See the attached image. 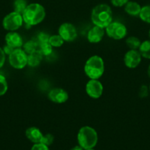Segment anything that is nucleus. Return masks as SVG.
<instances>
[{
    "label": "nucleus",
    "instance_id": "f8f14e48",
    "mask_svg": "<svg viewBox=\"0 0 150 150\" xmlns=\"http://www.w3.org/2000/svg\"><path fill=\"white\" fill-rule=\"evenodd\" d=\"M6 44L10 47L16 48H21L23 46V40L19 33L15 32H10L5 36Z\"/></svg>",
    "mask_w": 150,
    "mask_h": 150
},
{
    "label": "nucleus",
    "instance_id": "4468645a",
    "mask_svg": "<svg viewBox=\"0 0 150 150\" xmlns=\"http://www.w3.org/2000/svg\"><path fill=\"white\" fill-rule=\"evenodd\" d=\"M25 135L26 139L34 144L41 143V139L44 136L41 130L36 127H30L26 129Z\"/></svg>",
    "mask_w": 150,
    "mask_h": 150
},
{
    "label": "nucleus",
    "instance_id": "393cba45",
    "mask_svg": "<svg viewBox=\"0 0 150 150\" xmlns=\"http://www.w3.org/2000/svg\"><path fill=\"white\" fill-rule=\"evenodd\" d=\"M53 142H54V136H53V135L50 134V133H47V134L43 136L41 143L49 146L52 144Z\"/></svg>",
    "mask_w": 150,
    "mask_h": 150
},
{
    "label": "nucleus",
    "instance_id": "c85d7f7f",
    "mask_svg": "<svg viewBox=\"0 0 150 150\" xmlns=\"http://www.w3.org/2000/svg\"><path fill=\"white\" fill-rule=\"evenodd\" d=\"M31 150H49V149L48 146H46V145L41 143H38L34 144Z\"/></svg>",
    "mask_w": 150,
    "mask_h": 150
},
{
    "label": "nucleus",
    "instance_id": "6e6552de",
    "mask_svg": "<svg viewBox=\"0 0 150 150\" xmlns=\"http://www.w3.org/2000/svg\"><path fill=\"white\" fill-rule=\"evenodd\" d=\"M58 35L66 42H72L77 37L76 27L72 23H63L59 27Z\"/></svg>",
    "mask_w": 150,
    "mask_h": 150
},
{
    "label": "nucleus",
    "instance_id": "a211bd4d",
    "mask_svg": "<svg viewBox=\"0 0 150 150\" xmlns=\"http://www.w3.org/2000/svg\"><path fill=\"white\" fill-rule=\"evenodd\" d=\"M138 51L141 54V57L147 59H150V40L141 42L138 48Z\"/></svg>",
    "mask_w": 150,
    "mask_h": 150
},
{
    "label": "nucleus",
    "instance_id": "f3484780",
    "mask_svg": "<svg viewBox=\"0 0 150 150\" xmlns=\"http://www.w3.org/2000/svg\"><path fill=\"white\" fill-rule=\"evenodd\" d=\"M38 45L39 44H38V42L37 41V40L32 39L27 41L26 42H25L22 47H23V50L25 51V53L27 55H29V54L38 51Z\"/></svg>",
    "mask_w": 150,
    "mask_h": 150
},
{
    "label": "nucleus",
    "instance_id": "c9c22d12",
    "mask_svg": "<svg viewBox=\"0 0 150 150\" xmlns=\"http://www.w3.org/2000/svg\"><path fill=\"white\" fill-rule=\"evenodd\" d=\"M149 93H150V85H149Z\"/></svg>",
    "mask_w": 150,
    "mask_h": 150
},
{
    "label": "nucleus",
    "instance_id": "f704fd0d",
    "mask_svg": "<svg viewBox=\"0 0 150 150\" xmlns=\"http://www.w3.org/2000/svg\"><path fill=\"white\" fill-rule=\"evenodd\" d=\"M85 150H94V149H85Z\"/></svg>",
    "mask_w": 150,
    "mask_h": 150
},
{
    "label": "nucleus",
    "instance_id": "f03ea898",
    "mask_svg": "<svg viewBox=\"0 0 150 150\" xmlns=\"http://www.w3.org/2000/svg\"><path fill=\"white\" fill-rule=\"evenodd\" d=\"M91 21L95 26L99 27H107L113 20L112 10L106 4H100L94 7L91 12Z\"/></svg>",
    "mask_w": 150,
    "mask_h": 150
},
{
    "label": "nucleus",
    "instance_id": "7ed1b4c3",
    "mask_svg": "<svg viewBox=\"0 0 150 150\" xmlns=\"http://www.w3.org/2000/svg\"><path fill=\"white\" fill-rule=\"evenodd\" d=\"M85 75L90 79H99L104 72V63L99 56L94 55L90 57L84 66Z\"/></svg>",
    "mask_w": 150,
    "mask_h": 150
},
{
    "label": "nucleus",
    "instance_id": "bb28decb",
    "mask_svg": "<svg viewBox=\"0 0 150 150\" xmlns=\"http://www.w3.org/2000/svg\"><path fill=\"white\" fill-rule=\"evenodd\" d=\"M149 92V89L147 87V86H145V85H143L141 86V89H140L139 91V95L141 98H144L148 96Z\"/></svg>",
    "mask_w": 150,
    "mask_h": 150
},
{
    "label": "nucleus",
    "instance_id": "412c9836",
    "mask_svg": "<svg viewBox=\"0 0 150 150\" xmlns=\"http://www.w3.org/2000/svg\"><path fill=\"white\" fill-rule=\"evenodd\" d=\"M52 48L49 42H43V43H39L38 45V51L41 52L43 56H49L52 52Z\"/></svg>",
    "mask_w": 150,
    "mask_h": 150
},
{
    "label": "nucleus",
    "instance_id": "7c9ffc66",
    "mask_svg": "<svg viewBox=\"0 0 150 150\" xmlns=\"http://www.w3.org/2000/svg\"><path fill=\"white\" fill-rule=\"evenodd\" d=\"M13 50H14V48H12V47H10V45H7V44H6L5 46L3 48V51H4V54H7V55H10V54L13 52Z\"/></svg>",
    "mask_w": 150,
    "mask_h": 150
},
{
    "label": "nucleus",
    "instance_id": "c756f323",
    "mask_svg": "<svg viewBox=\"0 0 150 150\" xmlns=\"http://www.w3.org/2000/svg\"><path fill=\"white\" fill-rule=\"evenodd\" d=\"M5 62V54L1 48H0V68L2 67Z\"/></svg>",
    "mask_w": 150,
    "mask_h": 150
},
{
    "label": "nucleus",
    "instance_id": "0eeeda50",
    "mask_svg": "<svg viewBox=\"0 0 150 150\" xmlns=\"http://www.w3.org/2000/svg\"><path fill=\"white\" fill-rule=\"evenodd\" d=\"M105 32L107 36L112 39L121 40L126 37L127 29L122 23L118 21H112L105 28Z\"/></svg>",
    "mask_w": 150,
    "mask_h": 150
},
{
    "label": "nucleus",
    "instance_id": "2eb2a0df",
    "mask_svg": "<svg viewBox=\"0 0 150 150\" xmlns=\"http://www.w3.org/2000/svg\"><path fill=\"white\" fill-rule=\"evenodd\" d=\"M141 10V6L136 1H128L124 7V10L131 16H138Z\"/></svg>",
    "mask_w": 150,
    "mask_h": 150
},
{
    "label": "nucleus",
    "instance_id": "423d86ee",
    "mask_svg": "<svg viewBox=\"0 0 150 150\" xmlns=\"http://www.w3.org/2000/svg\"><path fill=\"white\" fill-rule=\"evenodd\" d=\"M23 22L22 15L13 11L4 18L2 21V26L6 30L14 32L22 26Z\"/></svg>",
    "mask_w": 150,
    "mask_h": 150
},
{
    "label": "nucleus",
    "instance_id": "6ab92c4d",
    "mask_svg": "<svg viewBox=\"0 0 150 150\" xmlns=\"http://www.w3.org/2000/svg\"><path fill=\"white\" fill-rule=\"evenodd\" d=\"M126 44L128 46V48H130L131 50H137L139 48L141 42L138 38L132 36L126 38Z\"/></svg>",
    "mask_w": 150,
    "mask_h": 150
},
{
    "label": "nucleus",
    "instance_id": "473e14b6",
    "mask_svg": "<svg viewBox=\"0 0 150 150\" xmlns=\"http://www.w3.org/2000/svg\"><path fill=\"white\" fill-rule=\"evenodd\" d=\"M147 74H148V76L150 78V64L148 67V70H147Z\"/></svg>",
    "mask_w": 150,
    "mask_h": 150
},
{
    "label": "nucleus",
    "instance_id": "9d476101",
    "mask_svg": "<svg viewBox=\"0 0 150 150\" xmlns=\"http://www.w3.org/2000/svg\"><path fill=\"white\" fill-rule=\"evenodd\" d=\"M141 54L138 50H129L125 54L124 62L128 68L134 69L138 67L141 62Z\"/></svg>",
    "mask_w": 150,
    "mask_h": 150
},
{
    "label": "nucleus",
    "instance_id": "ddd939ff",
    "mask_svg": "<svg viewBox=\"0 0 150 150\" xmlns=\"http://www.w3.org/2000/svg\"><path fill=\"white\" fill-rule=\"evenodd\" d=\"M104 35V30L103 28L98 26H93L87 34L88 40L91 43H98L102 40Z\"/></svg>",
    "mask_w": 150,
    "mask_h": 150
},
{
    "label": "nucleus",
    "instance_id": "b1692460",
    "mask_svg": "<svg viewBox=\"0 0 150 150\" xmlns=\"http://www.w3.org/2000/svg\"><path fill=\"white\" fill-rule=\"evenodd\" d=\"M8 89L6 78L2 75H0V96H2L7 92Z\"/></svg>",
    "mask_w": 150,
    "mask_h": 150
},
{
    "label": "nucleus",
    "instance_id": "9b49d317",
    "mask_svg": "<svg viewBox=\"0 0 150 150\" xmlns=\"http://www.w3.org/2000/svg\"><path fill=\"white\" fill-rule=\"evenodd\" d=\"M48 98L51 102L62 104L69 100V94L65 89L61 88H54L49 92Z\"/></svg>",
    "mask_w": 150,
    "mask_h": 150
},
{
    "label": "nucleus",
    "instance_id": "20e7f679",
    "mask_svg": "<svg viewBox=\"0 0 150 150\" xmlns=\"http://www.w3.org/2000/svg\"><path fill=\"white\" fill-rule=\"evenodd\" d=\"M77 141L79 146L84 150L93 149L98 142V135L93 127L84 126L78 132Z\"/></svg>",
    "mask_w": 150,
    "mask_h": 150
},
{
    "label": "nucleus",
    "instance_id": "4be33fe9",
    "mask_svg": "<svg viewBox=\"0 0 150 150\" xmlns=\"http://www.w3.org/2000/svg\"><path fill=\"white\" fill-rule=\"evenodd\" d=\"M27 5L26 0H15L14 4H13L14 11L22 15Z\"/></svg>",
    "mask_w": 150,
    "mask_h": 150
},
{
    "label": "nucleus",
    "instance_id": "1a4fd4ad",
    "mask_svg": "<svg viewBox=\"0 0 150 150\" xmlns=\"http://www.w3.org/2000/svg\"><path fill=\"white\" fill-rule=\"evenodd\" d=\"M85 91L90 98L98 99L103 93V86L99 79H90L86 83Z\"/></svg>",
    "mask_w": 150,
    "mask_h": 150
},
{
    "label": "nucleus",
    "instance_id": "dca6fc26",
    "mask_svg": "<svg viewBox=\"0 0 150 150\" xmlns=\"http://www.w3.org/2000/svg\"><path fill=\"white\" fill-rule=\"evenodd\" d=\"M44 56L41 54V52L38 51H35L32 54L28 55V60H27V65L29 67H35L39 65L40 63L41 62L43 59Z\"/></svg>",
    "mask_w": 150,
    "mask_h": 150
},
{
    "label": "nucleus",
    "instance_id": "a878e982",
    "mask_svg": "<svg viewBox=\"0 0 150 150\" xmlns=\"http://www.w3.org/2000/svg\"><path fill=\"white\" fill-rule=\"evenodd\" d=\"M50 35L49 34L46 33V32H40L37 36L36 40L39 43H43V42H49V40Z\"/></svg>",
    "mask_w": 150,
    "mask_h": 150
},
{
    "label": "nucleus",
    "instance_id": "aec40b11",
    "mask_svg": "<svg viewBox=\"0 0 150 150\" xmlns=\"http://www.w3.org/2000/svg\"><path fill=\"white\" fill-rule=\"evenodd\" d=\"M138 16L143 21L150 24V5L141 7V12Z\"/></svg>",
    "mask_w": 150,
    "mask_h": 150
},
{
    "label": "nucleus",
    "instance_id": "f257e3e1",
    "mask_svg": "<svg viewBox=\"0 0 150 150\" xmlns=\"http://www.w3.org/2000/svg\"><path fill=\"white\" fill-rule=\"evenodd\" d=\"M46 17V10L41 4L32 3L28 4L22 13L23 21L28 26H35L44 20Z\"/></svg>",
    "mask_w": 150,
    "mask_h": 150
},
{
    "label": "nucleus",
    "instance_id": "2f4dec72",
    "mask_svg": "<svg viewBox=\"0 0 150 150\" xmlns=\"http://www.w3.org/2000/svg\"><path fill=\"white\" fill-rule=\"evenodd\" d=\"M71 150H84V149L79 145V146H74V147H73Z\"/></svg>",
    "mask_w": 150,
    "mask_h": 150
},
{
    "label": "nucleus",
    "instance_id": "39448f33",
    "mask_svg": "<svg viewBox=\"0 0 150 150\" xmlns=\"http://www.w3.org/2000/svg\"><path fill=\"white\" fill-rule=\"evenodd\" d=\"M28 55L22 48H16L9 55V63L15 69L21 70L27 65Z\"/></svg>",
    "mask_w": 150,
    "mask_h": 150
},
{
    "label": "nucleus",
    "instance_id": "5701e85b",
    "mask_svg": "<svg viewBox=\"0 0 150 150\" xmlns=\"http://www.w3.org/2000/svg\"><path fill=\"white\" fill-rule=\"evenodd\" d=\"M65 41L63 40V38L60 36L59 35H54L50 36L49 40V42L50 45L52 47H55V48H59L61 47L63 45Z\"/></svg>",
    "mask_w": 150,
    "mask_h": 150
},
{
    "label": "nucleus",
    "instance_id": "cd10ccee",
    "mask_svg": "<svg viewBox=\"0 0 150 150\" xmlns=\"http://www.w3.org/2000/svg\"><path fill=\"white\" fill-rule=\"evenodd\" d=\"M129 0H110L111 1V4H113L115 7H120L122 6L126 5V3L129 1Z\"/></svg>",
    "mask_w": 150,
    "mask_h": 150
},
{
    "label": "nucleus",
    "instance_id": "72a5a7b5",
    "mask_svg": "<svg viewBox=\"0 0 150 150\" xmlns=\"http://www.w3.org/2000/svg\"><path fill=\"white\" fill-rule=\"evenodd\" d=\"M149 38H150V29H149Z\"/></svg>",
    "mask_w": 150,
    "mask_h": 150
}]
</instances>
